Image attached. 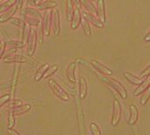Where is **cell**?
Segmentation results:
<instances>
[{
    "label": "cell",
    "mask_w": 150,
    "mask_h": 135,
    "mask_svg": "<svg viewBox=\"0 0 150 135\" xmlns=\"http://www.w3.org/2000/svg\"><path fill=\"white\" fill-rule=\"evenodd\" d=\"M14 125H15V115L13 112H10L8 117V129H13Z\"/></svg>",
    "instance_id": "obj_27"
},
{
    "label": "cell",
    "mask_w": 150,
    "mask_h": 135,
    "mask_svg": "<svg viewBox=\"0 0 150 135\" xmlns=\"http://www.w3.org/2000/svg\"><path fill=\"white\" fill-rule=\"evenodd\" d=\"M31 107H32L31 105H18L16 107H13L11 112H13L14 115H19V114H22V113L28 112L31 109Z\"/></svg>",
    "instance_id": "obj_15"
},
{
    "label": "cell",
    "mask_w": 150,
    "mask_h": 135,
    "mask_svg": "<svg viewBox=\"0 0 150 135\" xmlns=\"http://www.w3.org/2000/svg\"><path fill=\"white\" fill-rule=\"evenodd\" d=\"M24 18H25L24 22H25L26 24H29V25H31L37 26V25H39V23H40L39 19L33 18H32V17H30V16H28V15L24 14Z\"/></svg>",
    "instance_id": "obj_26"
},
{
    "label": "cell",
    "mask_w": 150,
    "mask_h": 135,
    "mask_svg": "<svg viewBox=\"0 0 150 135\" xmlns=\"http://www.w3.org/2000/svg\"><path fill=\"white\" fill-rule=\"evenodd\" d=\"M11 99V95L10 94H4L0 97V107L3 106L4 104H6L9 100Z\"/></svg>",
    "instance_id": "obj_32"
},
{
    "label": "cell",
    "mask_w": 150,
    "mask_h": 135,
    "mask_svg": "<svg viewBox=\"0 0 150 135\" xmlns=\"http://www.w3.org/2000/svg\"><path fill=\"white\" fill-rule=\"evenodd\" d=\"M88 90V86H87V82L85 78L80 77L79 79V96L80 98H84Z\"/></svg>",
    "instance_id": "obj_13"
},
{
    "label": "cell",
    "mask_w": 150,
    "mask_h": 135,
    "mask_svg": "<svg viewBox=\"0 0 150 135\" xmlns=\"http://www.w3.org/2000/svg\"><path fill=\"white\" fill-rule=\"evenodd\" d=\"M57 5V3L54 2V1H41V2H39V4L36 5V7L38 9H42V10H45V9H49V8H53L54 6Z\"/></svg>",
    "instance_id": "obj_17"
},
{
    "label": "cell",
    "mask_w": 150,
    "mask_h": 135,
    "mask_svg": "<svg viewBox=\"0 0 150 135\" xmlns=\"http://www.w3.org/2000/svg\"><path fill=\"white\" fill-rule=\"evenodd\" d=\"M74 14V3L72 1L66 2V17L69 21L72 20V17Z\"/></svg>",
    "instance_id": "obj_16"
},
{
    "label": "cell",
    "mask_w": 150,
    "mask_h": 135,
    "mask_svg": "<svg viewBox=\"0 0 150 135\" xmlns=\"http://www.w3.org/2000/svg\"><path fill=\"white\" fill-rule=\"evenodd\" d=\"M19 70H20V65L17 64L15 66L14 71H13V76L11 78V99H14L15 97V91H16V88H17V84H18V76H19Z\"/></svg>",
    "instance_id": "obj_4"
},
{
    "label": "cell",
    "mask_w": 150,
    "mask_h": 135,
    "mask_svg": "<svg viewBox=\"0 0 150 135\" xmlns=\"http://www.w3.org/2000/svg\"><path fill=\"white\" fill-rule=\"evenodd\" d=\"M8 134L9 135H21L17 130L15 129H8Z\"/></svg>",
    "instance_id": "obj_36"
},
{
    "label": "cell",
    "mask_w": 150,
    "mask_h": 135,
    "mask_svg": "<svg viewBox=\"0 0 150 135\" xmlns=\"http://www.w3.org/2000/svg\"><path fill=\"white\" fill-rule=\"evenodd\" d=\"M91 133L93 135H101V131H100L98 126L94 122H92L91 124Z\"/></svg>",
    "instance_id": "obj_30"
},
{
    "label": "cell",
    "mask_w": 150,
    "mask_h": 135,
    "mask_svg": "<svg viewBox=\"0 0 150 135\" xmlns=\"http://www.w3.org/2000/svg\"><path fill=\"white\" fill-rule=\"evenodd\" d=\"M75 7V6H74ZM81 22V13H80V9L78 7L74 8V14L72 17V23H71V27L73 29H76Z\"/></svg>",
    "instance_id": "obj_11"
},
{
    "label": "cell",
    "mask_w": 150,
    "mask_h": 135,
    "mask_svg": "<svg viewBox=\"0 0 150 135\" xmlns=\"http://www.w3.org/2000/svg\"><path fill=\"white\" fill-rule=\"evenodd\" d=\"M52 23H53V31L54 35H59L61 30V22H60V13L59 11H54L52 14Z\"/></svg>",
    "instance_id": "obj_6"
},
{
    "label": "cell",
    "mask_w": 150,
    "mask_h": 135,
    "mask_svg": "<svg viewBox=\"0 0 150 135\" xmlns=\"http://www.w3.org/2000/svg\"><path fill=\"white\" fill-rule=\"evenodd\" d=\"M83 18L86 19L87 21H90L94 25L98 26V27H103L104 26V24L99 20L94 15L87 12V11H83Z\"/></svg>",
    "instance_id": "obj_9"
},
{
    "label": "cell",
    "mask_w": 150,
    "mask_h": 135,
    "mask_svg": "<svg viewBox=\"0 0 150 135\" xmlns=\"http://www.w3.org/2000/svg\"><path fill=\"white\" fill-rule=\"evenodd\" d=\"M150 85V76L141 84V86L134 91V95L137 96V95H140L142 91H144L148 87H149Z\"/></svg>",
    "instance_id": "obj_20"
},
{
    "label": "cell",
    "mask_w": 150,
    "mask_h": 135,
    "mask_svg": "<svg viewBox=\"0 0 150 135\" xmlns=\"http://www.w3.org/2000/svg\"><path fill=\"white\" fill-rule=\"evenodd\" d=\"M150 97V86L146 90V91L144 92V95L142 96V105H145L147 102H148V100H149V98Z\"/></svg>",
    "instance_id": "obj_31"
},
{
    "label": "cell",
    "mask_w": 150,
    "mask_h": 135,
    "mask_svg": "<svg viewBox=\"0 0 150 135\" xmlns=\"http://www.w3.org/2000/svg\"><path fill=\"white\" fill-rule=\"evenodd\" d=\"M97 14L99 17V19L102 23L105 21V2L103 0H99L98 2L97 6Z\"/></svg>",
    "instance_id": "obj_12"
},
{
    "label": "cell",
    "mask_w": 150,
    "mask_h": 135,
    "mask_svg": "<svg viewBox=\"0 0 150 135\" xmlns=\"http://www.w3.org/2000/svg\"><path fill=\"white\" fill-rule=\"evenodd\" d=\"M24 14H31L33 17L32 18H36V19H40V18H41V15H40V13L37 11V10H35V9H33V8H26L25 9V12H24Z\"/></svg>",
    "instance_id": "obj_24"
},
{
    "label": "cell",
    "mask_w": 150,
    "mask_h": 135,
    "mask_svg": "<svg viewBox=\"0 0 150 135\" xmlns=\"http://www.w3.org/2000/svg\"><path fill=\"white\" fill-rule=\"evenodd\" d=\"M48 68H49V66L47 64L41 65L38 69V70H37V72L35 74V81H40L42 78V76H45V74H46V72H47V70Z\"/></svg>",
    "instance_id": "obj_19"
},
{
    "label": "cell",
    "mask_w": 150,
    "mask_h": 135,
    "mask_svg": "<svg viewBox=\"0 0 150 135\" xmlns=\"http://www.w3.org/2000/svg\"><path fill=\"white\" fill-rule=\"evenodd\" d=\"M5 43H6V45L14 46L17 47H23L25 46V44L22 41H18V40H6Z\"/></svg>",
    "instance_id": "obj_29"
},
{
    "label": "cell",
    "mask_w": 150,
    "mask_h": 135,
    "mask_svg": "<svg viewBox=\"0 0 150 135\" xmlns=\"http://www.w3.org/2000/svg\"><path fill=\"white\" fill-rule=\"evenodd\" d=\"M82 24H83V30H84V33L86 35H91V27H90V25L88 23V21L86 19H83L82 20Z\"/></svg>",
    "instance_id": "obj_28"
},
{
    "label": "cell",
    "mask_w": 150,
    "mask_h": 135,
    "mask_svg": "<svg viewBox=\"0 0 150 135\" xmlns=\"http://www.w3.org/2000/svg\"><path fill=\"white\" fill-rule=\"evenodd\" d=\"M80 4L85 5V8L88 10V12L89 13H91L92 15H96L97 14V11H96V9H95V7L93 5V3L92 2H86V1H84V2H80Z\"/></svg>",
    "instance_id": "obj_25"
},
{
    "label": "cell",
    "mask_w": 150,
    "mask_h": 135,
    "mask_svg": "<svg viewBox=\"0 0 150 135\" xmlns=\"http://www.w3.org/2000/svg\"><path fill=\"white\" fill-rule=\"evenodd\" d=\"M56 69H57V66H55V65H53V66H51L50 68H48L47 69V72H46V74H45V76H44V77H48L49 76H51L53 73H54L55 71H56Z\"/></svg>",
    "instance_id": "obj_33"
},
{
    "label": "cell",
    "mask_w": 150,
    "mask_h": 135,
    "mask_svg": "<svg viewBox=\"0 0 150 135\" xmlns=\"http://www.w3.org/2000/svg\"><path fill=\"white\" fill-rule=\"evenodd\" d=\"M103 79L108 84H110L113 89H115L123 98H127V90H126L125 87L119 81H117V80H115V79H113L112 77H109V76H103Z\"/></svg>",
    "instance_id": "obj_1"
},
{
    "label": "cell",
    "mask_w": 150,
    "mask_h": 135,
    "mask_svg": "<svg viewBox=\"0 0 150 135\" xmlns=\"http://www.w3.org/2000/svg\"><path fill=\"white\" fill-rule=\"evenodd\" d=\"M150 74V66L144 71V72H142V74H141V77H145V76H149Z\"/></svg>",
    "instance_id": "obj_37"
},
{
    "label": "cell",
    "mask_w": 150,
    "mask_h": 135,
    "mask_svg": "<svg viewBox=\"0 0 150 135\" xmlns=\"http://www.w3.org/2000/svg\"><path fill=\"white\" fill-rule=\"evenodd\" d=\"M125 77H126L128 81H130L131 83H134V84H141V83H143L142 78H138V77L133 76V75H131V74H129V73H125Z\"/></svg>",
    "instance_id": "obj_22"
},
{
    "label": "cell",
    "mask_w": 150,
    "mask_h": 135,
    "mask_svg": "<svg viewBox=\"0 0 150 135\" xmlns=\"http://www.w3.org/2000/svg\"><path fill=\"white\" fill-rule=\"evenodd\" d=\"M145 40H146V41H150V32L145 37Z\"/></svg>",
    "instance_id": "obj_38"
},
{
    "label": "cell",
    "mask_w": 150,
    "mask_h": 135,
    "mask_svg": "<svg viewBox=\"0 0 150 135\" xmlns=\"http://www.w3.org/2000/svg\"><path fill=\"white\" fill-rule=\"evenodd\" d=\"M52 14L53 11H46L43 21H42V25H41V30L44 33L45 36H48L50 33V26H51V20H52Z\"/></svg>",
    "instance_id": "obj_5"
},
{
    "label": "cell",
    "mask_w": 150,
    "mask_h": 135,
    "mask_svg": "<svg viewBox=\"0 0 150 135\" xmlns=\"http://www.w3.org/2000/svg\"><path fill=\"white\" fill-rule=\"evenodd\" d=\"M5 47H6V43H5V41H2V42H1V44H0V59H1V57L3 56L4 53Z\"/></svg>",
    "instance_id": "obj_35"
},
{
    "label": "cell",
    "mask_w": 150,
    "mask_h": 135,
    "mask_svg": "<svg viewBox=\"0 0 150 135\" xmlns=\"http://www.w3.org/2000/svg\"><path fill=\"white\" fill-rule=\"evenodd\" d=\"M17 2L16 1H5L0 4V13L8 11L12 5H14Z\"/></svg>",
    "instance_id": "obj_21"
},
{
    "label": "cell",
    "mask_w": 150,
    "mask_h": 135,
    "mask_svg": "<svg viewBox=\"0 0 150 135\" xmlns=\"http://www.w3.org/2000/svg\"><path fill=\"white\" fill-rule=\"evenodd\" d=\"M48 83H49V86L51 87V89H52V90L54 91V93L57 96V97H59L61 99H62V100H64V101H68L69 99V94L54 81V80H53V79H50L49 80V82H48Z\"/></svg>",
    "instance_id": "obj_2"
},
{
    "label": "cell",
    "mask_w": 150,
    "mask_h": 135,
    "mask_svg": "<svg viewBox=\"0 0 150 135\" xmlns=\"http://www.w3.org/2000/svg\"><path fill=\"white\" fill-rule=\"evenodd\" d=\"M130 110H131L130 124H134L137 121V119H138V110H137V108L134 105H130Z\"/></svg>",
    "instance_id": "obj_23"
},
{
    "label": "cell",
    "mask_w": 150,
    "mask_h": 135,
    "mask_svg": "<svg viewBox=\"0 0 150 135\" xmlns=\"http://www.w3.org/2000/svg\"><path fill=\"white\" fill-rule=\"evenodd\" d=\"M114 105V109H113V115H112V125L116 126L119 121H120V102L118 100H114L113 102Z\"/></svg>",
    "instance_id": "obj_7"
},
{
    "label": "cell",
    "mask_w": 150,
    "mask_h": 135,
    "mask_svg": "<svg viewBox=\"0 0 150 135\" xmlns=\"http://www.w3.org/2000/svg\"><path fill=\"white\" fill-rule=\"evenodd\" d=\"M11 23L12 24H14V25H18V26H22L23 25V24H24V21L23 20H21L20 18H11Z\"/></svg>",
    "instance_id": "obj_34"
},
{
    "label": "cell",
    "mask_w": 150,
    "mask_h": 135,
    "mask_svg": "<svg viewBox=\"0 0 150 135\" xmlns=\"http://www.w3.org/2000/svg\"><path fill=\"white\" fill-rule=\"evenodd\" d=\"M76 66V63L75 61H73L69 65L68 69H67V77H68L69 81H70L73 83H76V75H75Z\"/></svg>",
    "instance_id": "obj_14"
},
{
    "label": "cell",
    "mask_w": 150,
    "mask_h": 135,
    "mask_svg": "<svg viewBox=\"0 0 150 135\" xmlns=\"http://www.w3.org/2000/svg\"><path fill=\"white\" fill-rule=\"evenodd\" d=\"M18 3L17 2L14 5H12L4 14H3L1 17H0V21L1 22H4V21H7V20H9L10 18H12V16H13V14H15L16 13V11H17V10H18Z\"/></svg>",
    "instance_id": "obj_8"
},
{
    "label": "cell",
    "mask_w": 150,
    "mask_h": 135,
    "mask_svg": "<svg viewBox=\"0 0 150 135\" xmlns=\"http://www.w3.org/2000/svg\"><path fill=\"white\" fill-rule=\"evenodd\" d=\"M0 118H1V115H0Z\"/></svg>",
    "instance_id": "obj_39"
},
{
    "label": "cell",
    "mask_w": 150,
    "mask_h": 135,
    "mask_svg": "<svg viewBox=\"0 0 150 135\" xmlns=\"http://www.w3.org/2000/svg\"><path fill=\"white\" fill-rule=\"evenodd\" d=\"M28 60L22 55L19 54H13V55H9L4 58V62H16V63H22V62H26Z\"/></svg>",
    "instance_id": "obj_10"
},
{
    "label": "cell",
    "mask_w": 150,
    "mask_h": 135,
    "mask_svg": "<svg viewBox=\"0 0 150 135\" xmlns=\"http://www.w3.org/2000/svg\"><path fill=\"white\" fill-rule=\"evenodd\" d=\"M91 64H92L98 70H99L100 72H102L103 74H105V75H112V70H110L109 69H107L106 67H105L104 65H102L101 63H99V62H98V61H91Z\"/></svg>",
    "instance_id": "obj_18"
},
{
    "label": "cell",
    "mask_w": 150,
    "mask_h": 135,
    "mask_svg": "<svg viewBox=\"0 0 150 135\" xmlns=\"http://www.w3.org/2000/svg\"><path fill=\"white\" fill-rule=\"evenodd\" d=\"M37 41V31L33 28H29V40H28V53L30 55H33Z\"/></svg>",
    "instance_id": "obj_3"
}]
</instances>
